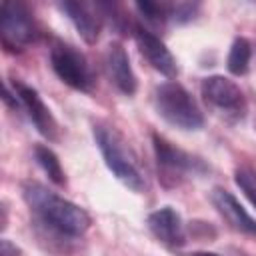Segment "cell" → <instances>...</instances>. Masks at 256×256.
<instances>
[{"instance_id": "18", "label": "cell", "mask_w": 256, "mask_h": 256, "mask_svg": "<svg viewBox=\"0 0 256 256\" xmlns=\"http://www.w3.org/2000/svg\"><path fill=\"white\" fill-rule=\"evenodd\" d=\"M188 256H220V254H216V252H192Z\"/></svg>"}, {"instance_id": "13", "label": "cell", "mask_w": 256, "mask_h": 256, "mask_svg": "<svg viewBox=\"0 0 256 256\" xmlns=\"http://www.w3.org/2000/svg\"><path fill=\"white\" fill-rule=\"evenodd\" d=\"M60 10L68 16V20L74 24L76 32L80 34V38L86 44L92 46L98 42L100 30H102V16H100L96 4L66 0V2H60Z\"/></svg>"}, {"instance_id": "10", "label": "cell", "mask_w": 256, "mask_h": 256, "mask_svg": "<svg viewBox=\"0 0 256 256\" xmlns=\"http://www.w3.org/2000/svg\"><path fill=\"white\" fill-rule=\"evenodd\" d=\"M148 230L154 234L156 240H160L164 246L176 250L186 244V230L182 216L172 206H162L148 214L146 218Z\"/></svg>"}, {"instance_id": "12", "label": "cell", "mask_w": 256, "mask_h": 256, "mask_svg": "<svg viewBox=\"0 0 256 256\" xmlns=\"http://www.w3.org/2000/svg\"><path fill=\"white\" fill-rule=\"evenodd\" d=\"M210 200L214 208L218 210V214L228 222L230 228L242 234H248V236H256V220L246 212V208L238 202V198L230 190L216 186L210 192Z\"/></svg>"}, {"instance_id": "5", "label": "cell", "mask_w": 256, "mask_h": 256, "mask_svg": "<svg viewBox=\"0 0 256 256\" xmlns=\"http://www.w3.org/2000/svg\"><path fill=\"white\" fill-rule=\"evenodd\" d=\"M152 146L158 164V174L166 186H176L190 174L206 172V164L200 158L176 148L160 134H152Z\"/></svg>"}, {"instance_id": "11", "label": "cell", "mask_w": 256, "mask_h": 256, "mask_svg": "<svg viewBox=\"0 0 256 256\" xmlns=\"http://www.w3.org/2000/svg\"><path fill=\"white\" fill-rule=\"evenodd\" d=\"M104 68L108 74V80L114 84V88L126 96H132L138 90V80L132 70L130 58L126 48L120 42H110L104 54Z\"/></svg>"}, {"instance_id": "6", "label": "cell", "mask_w": 256, "mask_h": 256, "mask_svg": "<svg viewBox=\"0 0 256 256\" xmlns=\"http://www.w3.org/2000/svg\"><path fill=\"white\" fill-rule=\"evenodd\" d=\"M40 30L34 14L22 2H2L0 4V36L2 46L10 52H18L38 38Z\"/></svg>"}, {"instance_id": "16", "label": "cell", "mask_w": 256, "mask_h": 256, "mask_svg": "<svg viewBox=\"0 0 256 256\" xmlns=\"http://www.w3.org/2000/svg\"><path fill=\"white\" fill-rule=\"evenodd\" d=\"M234 182L242 190V194L250 200V204L256 208V170L250 166H240L234 172Z\"/></svg>"}, {"instance_id": "17", "label": "cell", "mask_w": 256, "mask_h": 256, "mask_svg": "<svg viewBox=\"0 0 256 256\" xmlns=\"http://www.w3.org/2000/svg\"><path fill=\"white\" fill-rule=\"evenodd\" d=\"M0 256H22V250L14 242H10L8 238H2V242H0Z\"/></svg>"}, {"instance_id": "14", "label": "cell", "mask_w": 256, "mask_h": 256, "mask_svg": "<svg viewBox=\"0 0 256 256\" xmlns=\"http://www.w3.org/2000/svg\"><path fill=\"white\" fill-rule=\"evenodd\" d=\"M34 160L38 162V166L44 170V174L48 176V180L56 186H64L66 184V174L64 168L56 156V152L44 144H36L34 146Z\"/></svg>"}, {"instance_id": "7", "label": "cell", "mask_w": 256, "mask_h": 256, "mask_svg": "<svg viewBox=\"0 0 256 256\" xmlns=\"http://www.w3.org/2000/svg\"><path fill=\"white\" fill-rule=\"evenodd\" d=\"M50 66L54 74L70 88L80 92H90L94 86V76L86 56L72 44L54 40L50 46Z\"/></svg>"}, {"instance_id": "2", "label": "cell", "mask_w": 256, "mask_h": 256, "mask_svg": "<svg viewBox=\"0 0 256 256\" xmlns=\"http://www.w3.org/2000/svg\"><path fill=\"white\" fill-rule=\"evenodd\" d=\"M92 134L108 170L116 176V180L134 192L146 190L144 174L126 138L112 124H106V122H96L92 126Z\"/></svg>"}, {"instance_id": "15", "label": "cell", "mask_w": 256, "mask_h": 256, "mask_svg": "<svg viewBox=\"0 0 256 256\" xmlns=\"http://www.w3.org/2000/svg\"><path fill=\"white\" fill-rule=\"evenodd\" d=\"M250 58H252V44H250V40L244 38V36H238L232 42L230 52H228V58H226L228 72L234 74V76H244L248 72Z\"/></svg>"}, {"instance_id": "4", "label": "cell", "mask_w": 256, "mask_h": 256, "mask_svg": "<svg viewBox=\"0 0 256 256\" xmlns=\"http://www.w3.org/2000/svg\"><path fill=\"white\" fill-rule=\"evenodd\" d=\"M200 94L206 106L226 122H240L248 112L244 92L228 76L222 74L206 76L200 82Z\"/></svg>"}, {"instance_id": "1", "label": "cell", "mask_w": 256, "mask_h": 256, "mask_svg": "<svg viewBox=\"0 0 256 256\" xmlns=\"http://www.w3.org/2000/svg\"><path fill=\"white\" fill-rule=\"evenodd\" d=\"M22 198L42 224L64 236L78 238L92 224L90 214L82 206L52 192L48 186L36 180H26L22 184Z\"/></svg>"}, {"instance_id": "3", "label": "cell", "mask_w": 256, "mask_h": 256, "mask_svg": "<svg viewBox=\"0 0 256 256\" xmlns=\"http://www.w3.org/2000/svg\"><path fill=\"white\" fill-rule=\"evenodd\" d=\"M154 108L162 120L180 130H200L204 114L194 96L178 82H164L154 90Z\"/></svg>"}, {"instance_id": "9", "label": "cell", "mask_w": 256, "mask_h": 256, "mask_svg": "<svg viewBox=\"0 0 256 256\" xmlns=\"http://www.w3.org/2000/svg\"><path fill=\"white\" fill-rule=\"evenodd\" d=\"M134 40H136L140 54L154 70H158L160 74H164L168 78H174L178 74L176 58L172 56V52L166 48V44L156 34H152L150 30H146L142 26H134Z\"/></svg>"}, {"instance_id": "8", "label": "cell", "mask_w": 256, "mask_h": 256, "mask_svg": "<svg viewBox=\"0 0 256 256\" xmlns=\"http://www.w3.org/2000/svg\"><path fill=\"white\" fill-rule=\"evenodd\" d=\"M14 92L22 104V108L28 112V118L32 120V124L36 126V130L50 142L58 140V122L56 118L52 116L50 108L44 104L42 96L38 94V90L26 86L24 82L20 80H14Z\"/></svg>"}]
</instances>
